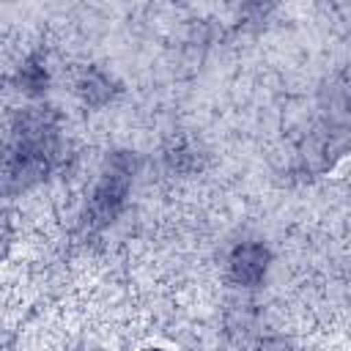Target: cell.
<instances>
[{"label":"cell","mask_w":351,"mask_h":351,"mask_svg":"<svg viewBox=\"0 0 351 351\" xmlns=\"http://www.w3.org/2000/svg\"><path fill=\"white\" fill-rule=\"evenodd\" d=\"M60 134L58 118L47 107L25 110L11 129L8 156H5V189L22 192L41 181L58 162Z\"/></svg>","instance_id":"1"},{"label":"cell","mask_w":351,"mask_h":351,"mask_svg":"<svg viewBox=\"0 0 351 351\" xmlns=\"http://www.w3.org/2000/svg\"><path fill=\"white\" fill-rule=\"evenodd\" d=\"M77 93L80 99L88 104V107H104L112 96H115V88H112V80L99 71V69H88L80 82H77Z\"/></svg>","instance_id":"4"},{"label":"cell","mask_w":351,"mask_h":351,"mask_svg":"<svg viewBox=\"0 0 351 351\" xmlns=\"http://www.w3.org/2000/svg\"><path fill=\"white\" fill-rule=\"evenodd\" d=\"M269 269V250L261 241H241L228 258V274L236 285L255 288Z\"/></svg>","instance_id":"3"},{"label":"cell","mask_w":351,"mask_h":351,"mask_svg":"<svg viewBox=\"0 0 351 351\" xmlns=\"http://www.w3.org/2000/svg\"><path fill=\"white\" fill-rule=\"evenodd\" d=\"M165 159H167V165H170L176 173H192V170L200 167V151H197V145L189 143V140H176V143L167 148Z\"/></svg>","instance_id":"6"},{"label":"cell","mask_w":351,"mask_h":351,"mask_svg":"<svg viewBox=\"0 0 351 351\" xmlns=\"http://www.w3.org/2000/svg\"><path fill=\"white\" fill-rule=\"evenodd\" d=\"M16 82H19V90H25L27 96H38L41 90H47L49 74H47L44 58H41V55H30V58L19 66V71H16Z\"/></svg>","instance_id":"5"},{"label":"cell","mask_w":351,"mask_h":351,"mask_svg":"<svg viewBox=\"0 0 351 351\" xmlns=\"http://www.w3.org/2000/svg\"><path fill=\"white\" fill-rule=\"evenodd\" d=\"M132 176H134V159L126 151L112 154L107 159V167H104L101 178L96 181V186L88 197V206H85L82 219H85L88 230H101L121 214L126 195L132 189Z\"/></svg>","instance_id":"2"}]
</instances>
